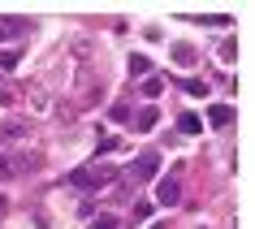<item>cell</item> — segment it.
<instances>
[{
	"mask_svg": "<svg viewBox=\"0 0 255 229\" xmlns=\"http://www.w3.org/2000/svg\"><path fill=\"white\" fill-rule=\"evenodd\" d=\"M130 74H134V78L151 74V61H147V56H130Z\"/></svg>",
	"mask_w": 255,
	"mask_h": 229,
	"instance_id": "obj_9",
	"label": "cell"
},
{
	"mask_svg": "<svg viewBox=\"0 0 255 229\" xmlns=\"http://www.w3.org/2000/svg\"><path fill=\"white\" fill-rule=\"evenodd\" d=\"M113 121H130V104H113Z\"/></svg>",
	"mask_w": 255,
	"mask_h": 229,
	"instance_id": "obj_14",
	"label": "cell"
},
{
	"mask_svg": "<svg viewBox=\"0 0 255 229\" xmlns=\"http://www.w3.org/2000/svg\"><path fill=\"white\" fill-rule=\"evenodd\" d=\"M160 87H164V82L156 78V74H147V78H143V87H138V91H143V95H147V100H151V95H160Z\"/></svg>",
	"mask_w": 255,
	"mask_h": 229,
	"instance_id": "obj_10",
	"label": "cell"
},
{
	"mask_svg": "<svg viewBox=\"0 0 255 229\" xmlns=\"http://www.w3.org/2000/svg\"><path fill=\"white\" fill-rule=\"evenodd\" d=\"M156 203H164V208L182 203V182H177V177H164L160 186H156Z\"/></svg>",
	"mask_w": 255,
	"mask_h": 229,
	"instance_id": "obj_2",
	"label": "cell"
},
{
	"mask_svg": "<svg viewBox=\"0 0 255 229\" xmlns=\"http://www.w3.org/2000/svg\"><path fill=\"white\" fill-rule=\"evenodd\" d=\"M4 216H9V199H4V195H0V221H4Z\"/></svg>",
	"mask_w": 255,
	"mask_h": 229,
	"instance_id": "obj_17",
	"label": "cell"
},
{
	"mask_svg": "<svg viewBox=\"0 0 255 229\" xmlns=\"http://www.w3.org/2000/svg\"><path fill=\"white\" fill-rule=\"evenodd\" d=\"M182 87H186L190 95H208V82H199V78H186V82H182Z\"/></svg>",
	"mask_w": 255,
	"mask_h": 229,
	"instance_id": "obj_11",
	"label": "cell"
},
{
	"mask_svg": "<svg viewBox=\"0 0 255 229\" xmlns=\"http://www.w3.org/2000/svg\"><path fill=\"white\" fill-rule=\"evenodd\" d=\"M17 169H22V173H30V169H39V156H35V151H26V156H22V164H17Z\"/></svg>",
	"mask_w": 255,
	"mask_h": 229,
	"instance_id": "obj_12",
	"label": "cell"
},
{
	"mask_svg": "<svg viewBox=\"0 0 255 229\" xmlns=\"http://www.w3.org/2000/svg\"><path fill=\"white\" fill-rule=\"evenodd\" d=\"M95 229H117V216L104 212V216H95Z\"/></svg>",
	"mask_w": 255,
	"mask_h": 229,
	"instance_id": "obj_13",
	"label": "cell"
},
{
	"mask_svg": "<svg viewBox=\"0 0 255 229\" xmlns=\"http://www.w3.org/2000/svg\"><path fill=\"white\" fill-rule=\"evenodd\" d=\"M160 173V151H138L134 164H130V182H151V177Z\"/></svg>",
	"mask_w": 255,
	"mask_h": 229,
	"instance_id": "obj_1",
	"label": "cell"
},
{
	"mask_svg": "<svg viewBox=\"0 0 255 229\" xmlns=\"http://www.w3.org/2000/svg\"><path fill=\"white\" fill-rule=\"evenodd\" d=\"M199 113H182V117H177V130H182V134H199Z\"/></svg>",
	"mask_w": 255,
	"mask_h": 229,
	"instance_id": "obj_6",
	"label": "cell"
},
{
	"mask_svg": "<svg viewBox=\"0 0 255 229\" xmlns=\"http://www.w3.org/2000/svg\"><path fill=\"white\" fill-rule=\"evenodd\" d=\"M208 121L225 130V125H234V108H229V104H212V108H208Z\"/></svg>",
	"mask_w": 255,
	"mask_h": 229,
	"instance_id": "obj_4",
	"label": "cell"
},
{
	"mask_svg": "<svg viewBox=\"0 0 255 229\" xmlns=\"http://www.w3.org/2000/svg\"><path fill=\"white\" fill-rule=\"evenodd\" d=\"M13 173H17V160L9 156V151H0V182H9Z\"/></svg>",
	"mask_w": 255,
	"mask_h": 229,
	"instance_id": "obj_7",
	"label": "cell"
},
{
	"mask_svg": "<svg viewBox=\"0 0 255 229\" xmlns=\"http://www.w3.org/2000/svg\"><path fill=\"white\" fill-rule=\"evenodd\" d=\"M17 65V52H0V69H13Z\"/></svg>",
	"mask_w": 255,
	"mask_h": 229,
	"instance_id": "obj_15",
	"label": "cell"
},
{
	"mask_svg": "<svg viewBox=\"0 0 255 229\" xmlns=\"http://www.w3.org/2000/svg\"><path fill=\"white\" fill-rule=\"evenodd\" d=\"M30 22L26 17H0V39H17V35H26Z\"/></svg>",
	"mask_w": 255,
	"mask_h": 229,
	"instance_id": "obj_3",
	"label": "cell"
},
{
	"mask_svg": "<svg viewBox=\"0 0 255 229\" xmlns=\"http://www.w3.org/2000/svg\"><path fill=\"white\" fill-rule=\"evenodd\" d=\"M156 121H160V113H156V108H138V113H134V125H138V130H151V125H156Z\"/></svg>",
	"mask_w": 255,
	"mask_h": 229,
	"instance_id": "obj_5",
	"label": "cell"
},
{
	"mask_svg": "<svg viewBox=\"0 0 255 229\" xmlns=\"http://www.w3.org/2000/svg\"><path fill=\"white\" fill-rule=\"evenodd\" d=\"M221 56H225V61H234V56H238V43H234V39H225V48H221Z\"/></svg>",
	"mask_w": 255,
	"mask_h": 229,
	"instance_id": "obj_16",
	"label": "cell"
},
{
	"mask_svg": "<svg viewBox=\"0 0 255 229\" xmlns=\"http://www.w3.org/2000/svg\"><path fill=\"white\" fill-rule=\"evenodd\" d=\"M173 61H177L182 69H186V65H195V48H186V43H177V48H173Z\"/></svg>",
	"mask_w": 255,
	"mask_h": 229,
	"instance_id": "obj_8",
	"label": "cell"
}]
</instances>
